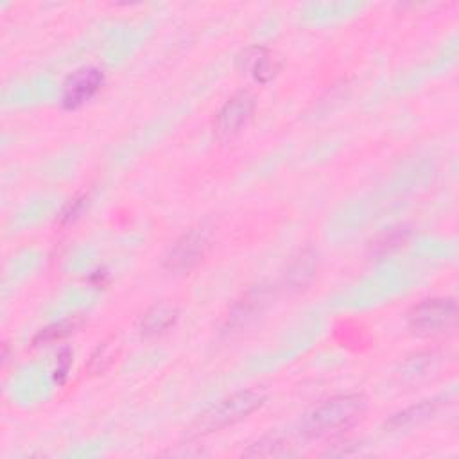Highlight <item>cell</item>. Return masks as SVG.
<instances>
[{"label":"cell","mask_w":459,"mask_h":459,"mask_svg":"<svg viewBox=\"0 0 459 459\" xmlns=\"http://www.w3.org/2000/svg\"><path fill=\"white\" fill-rule=\"evenodd\" d=\"M318 251L312 248L303 250L289 266L287 273H285V284L289 285V289L294 291H302L305 289L316 276L318 273Z\"/></svg>","instance_id":"cell-9"},{"label":"cell","mask_w":459,"mask_h":459,"mask_svg":"<svg viewBox=\"0 0 459 459\" xmlns=\"http://www.w3.org/2000/svg\"><path fill=\"white\" fill-rule=\"evenodd\" d=\"M289 452V443H285L278 436H266L260 441L253 443L242 455L246 457H278V455H287Z\"/></svg>","instance_id":"cell-14"},{"label":"cell","mask_w":459,"mask_h":459,"mask_svg":"<svg viewBox=\"0 0 459 459\" xmlns=\"http://www.w3.org/2000/svg\"><path fill=\"white\" fill-rule=\"evenodd\" d=\"M407 235H409V230H405L404 226L386 230L371 242V255L384 257V255L396 251L398 248H402L405 244Z\"/></svg>","instance_id":"cell-13"},{"label":"cell","mask_w":459,"mask_h":459,"mask_svg":"<svg viewBox=\"0 0 459 459\" xmlns=\"http://www.w3.org/2000/svg\"><path fill=\"white\" fill-rule=\"evenodd\" d=\"M81 205H83V200H72V203H69L67 210L64 212V219H65V221H71V219H74V217L80 214V210H81Z\"/></svg>","instance_id":"cell-16"},{"label":"cell","mask_w":459,"mask_h":459,"mask_svg":"<svg viewBox=\"0 0 459 459\" xmlns=\"http://www.w3.org/2000/svg\"><path fill=\"white\" fill-rule=\"evenodd\" d=\"M176 319H178V307L169 302H162L153 305L142 314L139 321V332L142 337H155L164 334L171 327H174Z\"/></svg>","instance_id":"cell-8"},{"label":"cell","mask_w":459,"mask_h":459,"mask_svg":"<svg viewBox=\"0 0 459 459\" xmlns=\"http://www.w3.org/2000/svg\"><path fill=\"white\" fill-rule=\"evenodd\" d=\"M208 242V234L203 228L185 232L169 250L164 268L173 275H185L192 271L203 260Z\"/></svg>","instance_id":"cell-5"},{"label":"cell","mask_w":459,"mask_h":459,"mask_svg":"<svg viewBox=\"0 0 459 459\" xmlns=\"http://www.w3.org/2000/svg\"><path fill=\"white\" fill-rule=\"evenodd\" d=\"M266 402V395L255 389H246L234 393L212 407H208L203 414L198 416V420L191 425L189 434L191 436H207L217 430H223L230 425H235L242 420H246L250 414H253L257 409H260Z\"/></svg>","instance_id":"cell-2"},{"label":"cell","mask_w":459,"mask_h":459,"mask_svg":"<svg viewBox=\"0 0 459 459\" xmlns=\"http://www.w3.org/2000/svg\"><path fill=\"white\" fill-rule=\"evenodd\" d=\"M255 108L257 99L250 90H241L234 94L216 115L214 130L217 139L226 142L237 137L242 128H246V124L251 121Z\"/></svg>","instance_id":"cell-4"},{"label":"cell","mask_w":459,"mask_h":459,"mask_svg":"<svg viewBox=\"0 0 459 459\" xmlns=\"http://www.w3.org/2000/svg\"><path fill=\"white\" fill-rule=\"evenodd\" d=\"M71 364H72V353L71 350H62L60 355H58V364H56V370H55V380L58 384H64L67 375H69V370H71Z\"/></svg>","instance_id":"cell-15"},{"label":"cell","mask_w":459,"mask_h":459,"mask_svg":"<svg viewBox=\"0 0 459 459\" xmlns=\"http://www.w3.org/2000/svg\"><path fill=\"white\" fill-rule=\"evenodd\" d=\"M105 85V74L96 67H81L67 76L62 89V106L78 110L92 101Z\"/></svg>","instance_id":"cell-6"},{"label":"cell","mask_w":459,"mask_h":459,"mask_svg":"<svg viewBox=\"0 0 459 459\" xmlns=\"http://www.w3.org/2000/svg\"><path fill=\"white\" fill-rule=\"evenodd\" d=\"M80 325H81V318H78V316H72V318H67V319H64V321L53 323V325H49L47 328L40 330V332L35 336L33 344H35V346H47V344L64 341V339H67L69 336H72V334L78 330Z\"/></svg>","instance_id":"cell-11"},{"label":"cell","mask_w":459,"mask_h":459,"mask_svg":"<svg viewBox=\"0 0 459 459\" xmlns=\"http://www.w3.org/2000/svg\"><path fill=\"white\" fill-rule=\"evenodd\" d=\"M366 404L364 395L359 393L332 396L305 414L302 421V434L314 439L343 432L362 418Z\"/></svg>","instance_id":"cell-1"},{"label":"cell","mask_w":459,"mask_h":459,"mask_svg":"<svg viewBox=\"0 0 459 459\" xmlns=\"http://www.w3.org/2000/svg\"><path fill=\"white\" fill-rule=\"evenodd\" d=\"M438 411V404L436 400H423L416 405H411L396 414H393L387 421H386V429L389 430H404V429H411L416 427L423 421H427L429 418H432Z\"/></svg>","instance_id":"cell-10"},{"label":"cell","mask_w":459,"mask_h":459,"mask_svg":"<svg viewBox=\"0 0 459 459\" xmlns=\"http://www.w3.org/2000/svg\"><path fill=\"white\" fill-rule=\"evenodd\" d=\"M407 321L416 336H438L455 327L457 305L452 298H429L409 310Z\"/></svg>","instance_id":"cell-3"},{"label":"cell","mask_w":459,"mask_h":459,"mask_svg":"<svg viewBox=\"0 0 459 459\" xmlns=\"http://www.w3.org/2000/svg\"><path fill=\"white\" fill-rule=\"evenodd\" d=\"M119 350H121V344L115 337H110L106 341H103L96 350L94 353L90 355V361H89V373L90 375H103L106 370H110V366L115 362L117 355H119Z\"/></svg>","instance_id":"cell-12"},{"label":"cell","mask_w":459,"mask_h":459,"mask_svg":"<svg viewBox=\"0 0 459 459\" xmlns=\"http://www.w3.org/2000/svg\"><path fill=\"white\" fill-rule=\"evenodd\" d=\"M237 64L242 72L250 74L259 83L271 81L280 71V62L266 47H248L239 55Z\"/></svg>","instance_id":"cell-7"}]
</instances>
